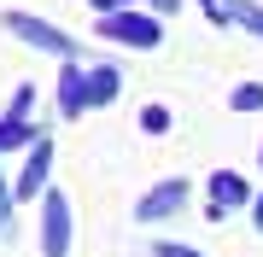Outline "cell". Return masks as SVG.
Returning <instances> with one entry per match:
<instances>
[{"label": "cell", "instance_id": "6da1fadb", "mask_svg": "<svg viewBox=\"0 0 263 257\" xmlns=\"http://www.w3.org/2000/svg\"><path fill=\"white\" fill-rule=\"evenodd\" d=\"M100 35L105 41H123V47H158V41H164V24L146 18V12H105V18H100Z\"/></svg>", "mask_w": 263, "mask_h": 257}, {"label": "cell", "instance_id": "7a4b0ae2", "mask_svg": "<svg viewBox=\"0 0 263 257\" xmlns=\"http://www.w3.org/2000/svg\"><path fill=\"white\" fill-rule=\"evenodd\" d=\"M41 251L47 257L70 251V199L65 193H47V205H41Z\"/></svg>", "mask_w": 263, "mask_h": 257}, {"label": "cell", "instance_id": "3957f363", "mask_svg": "<svg viewBox=\"0 0 263 257\" xmlns=\"http://www.w3.org/2000/svg\"><path fill=\"white\" fill-rule=\"evenodd\" d=\"M6 29H12V35H18V41H29V47H41V53H59V58L70 53V41L59 35L53 24H41V18H29V12H6Z\"/></svg>", "mask_w": 263, "mask_h": 257}, {"label": "cell", "instance_id": "277c9868", "mask_svg": "<svg viewBox=\"0 0 263 257\" xmlns=\"http://www.w3.org/2000/svg\"><path fill=\"white\" fill-rule=\"evenodd\" d=\"M181 205H187V181H164V187H152L141 199V216L158 222V216H170V210H181Z\"/></svg>", "mask_w": 263, "mask_h": 257}, {"label": "cell", "instance_id": "5b68a950", "mask_svg": "<svg viewBox=\"0 0 263 257\" xmlns=\"http://www.w3.org/2000/svg\"><path fill=\"white\" fill-rule=\"evenodd\" d=\"M47 170H53V146L35 141V152H29V170H24V181H18V193H41V187H47Z\"/></svg>", "mask_w": 263, "mask_h": 257}, {"label": "cell", "instance_id": "8992f818", "mask_svg": "<svg viewBox=\"0 0 263 257\" xmlns=\"http://www.w3.org/2000/svg\"><path fill=\"white\" fill-rule=\"evenodd\" d=\"M240 199H246V181H240V175H228V170H222V175L211 181V216H222V210H228V205H240Z\"/></svg>", "mask_w": 263, "mask_h": 257}, {"label": "cell", "instance_id": "52a82bcc", "mask_svg": "<svg viewBox=\"0 0 263 257\" xmlns=\"http://www.w3.org/2000/svg\"><path fill=\"white\" fill-rule=\"evenodd\" d=\"M88 100H117V88H123V76H117V70H88Z\"/></svg>", "mask_w": 263, "mask_h": 257}, {"label": "cell", "instance_id": "ba28073f", "mask_svg": "<svg viewBox=\"0 0 263 257\" xmlns=\"http://www.w3.org/2000/svg\"><path fill=\"white\" fill-rule=\"evenodd\" d=\"M82 76H88V70H65V111H70V117L88 105V82H82Z\"/></svg>", "mask_w": 263, "mask_h": 257}, {"label": "cell", "instance_id": "9c48e42d", "mask_svg": "<svg viewBox=\"0 0 263 257\" xmlns=\"http://www.w3.org/2000/svg\"><path fill=\"white\" fill-rule=\"evenodd\" d=\"M24 141H35V134H29L18 117H6V123H0V146H24Z\"/></svg>", "mask_w": 263, "mask_h": 257}, {"label": "cell", "instance_id": "30bf717a", "mask_svg": "<svg viewBox=\"0 0 263 257\" xmlns=\"http://www.w3.org/2000/svg\"><path fill=\"white\" fill-rule=\"evenodd\" d=\"M141 129L146 134H164L170 129V111H164V105H146V111H141Z\"/></svg>", "mask_w": 263, "mask_h": 257}, {"label": "cell", "instance_id": "8fae6325", "mask_svg": "<svg viewBox=\"0 0 263 257\" xmlns=\"http://www.w3.org/2000/svg\"><path fill=\"white\" fill-rule=\"evenodd\" d=\"M228 100H234V111H246V105H252V111H257V105H263V88H234V94H228Z\"/></svg>", "mask_w": 263, "mask_h": 257}, {"label": "cell", "instance_id": "7c38bea8", "mask_svg": "<svg viewBox=\"0 0 263 257\" xmlns=\"http://www.w3.org/2000/svg\"><path fill=\"white\" fill-rule=\"evenodd\" d=\"M158 257H205V251H187V246H158Z\"/></svg>", "mask_w": 263, "mask_h": 257}, {"label": "cell", "instance_id": "4fadbf2b", "mask_svg": "<svg viewBox=\"0 0 263 257\" xmlns=\"http://www.w3.org/2000/svg\"><path fill=\"white\" fill-rule=\"evenodd\" d=\"M6 210H12V199H6V181H0V222H6Z\"/></svg>", "mask_w": 263, "mask_h": 257}, {"label": "cell", "instance_id": "5bb4252c", "mask_svg": "<svg viewBox=\"0 0 263 257\" xmlns=\"http://www.w3.org/2000/svg\"><path fill=\"white\" fill-rule=\"evenodd\" d=\"M257 228H263V199H257Z\"/></svg>", "mask_w": 263, "mask_h": 257}]
</instances>
